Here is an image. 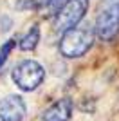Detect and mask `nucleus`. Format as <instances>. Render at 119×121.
I'll return each instance as SVG.
<instances>
[{
	"label": "nucleus",
	"mask_w": 119,
	"mask_h": 121,
	"mask_svg": "<svg viewBox=\"0 0 119 121\" xmlns=\"http://www.w3.org/2000/svg\"><path fill=\"white\" fill-rule=\"evenodd\" d=\"M92 40H94V33L89 25L74 27V29L63 33L60 40V52L65 58H79L90 49Z\"/></svg>",
	"instance_id": "obj_1"
},
{
	"label": "nucleus",
	"mask_w": 119,
	"mask_h": 121,
	"mask_svg": "<svg viewBox=\"0 0 119 121\" xmlns=\"http://www.w3.org/2000/svg\"><path fill=\"white\" fill-rule=\"evenodd\" d=\"M87 7H89V0H65L63 5L56 11L54 29L58 33H67L74 29L85 16Z\"/></svg>",
	"instance_id": "obj_2"
},
{
	"label": "nucleus",
	"mask_w": 119,
	"mask_h": 121,
	"mask_svg": "<svg viewBox=\"0 0 119 121\" xmlns=\"http://www.w3.org/2000/svg\"><path fill=\"white\" fill-rule=\"evenodd\" d=\"M119 33V0H110L99 11L96 20V35L103 42H110Z\"/></svg>",
	"instance_id": "obj_3"
},
{
	"label": "nucleus",
	"mask_w": 119,
	"mask_h": 121,
	"mask_svg": "<svg viewBox=\"0 0 119 121\" xmlns=\"http://www.w3.org/2000/svg\"><path fill=\"white\" fill-rule=\"evenodd\" d=\"M45 71L34 60H24L13 71V80L22 91H34L36 87L43 81Z\"/></svg>",
	"instance_id": "obj_4"
},
{
	"label": "nucleus",
	"mask_w": 119,
	"mask_h": 121,
	"mask_svg": "<svg viewBox=\"0 0 119 121\" xmlns=\"http://www.w3.org/2000/svg\"><path fill=\"white\" fill-rule=\"evenodd\" d=\"M25 103L20 96H7L0 101V121H22Z\"/></svg>",
	"instance_id": "obj_5"
},
{
	"label": "nucleus",
	"mask_w": 119,
	"mask_h": 121,
	"mask_svg": "<svg viewBox=\"0 0 119 121\" xmlns=\"http://www.w3.org/2000/svg\"><path fill=\"white\" fill-rule=\"evenodd\" d=\"M72 114L70 99H60L43 112V121H69Z\"/></svg>",
	"instance_id": "obj_6"
},
{
	"label": "nucleus",
	"mask_w": 119,
	"mask_h": 121,
	"mask_svg": "<svg viewBox=\"0 0 119 121\" xmlns=\"http://www.w3.org/2000/svg\"><path fill=\"white\" fill-rule=\"evenodd\" d=\"M38 40H40V31H38V27H33V29L20 40V49L33 51L36 45H38Z\"/></svg>",
	"instance_id": "obj_7"
},
{
	"label": "nucleus",
	"mask_w": 119,
	"mask_h": 121,
	"mask_svg": "<svg viewBox=\"0 0 119 121\" xmlns=\"http://www.w3.org/2000/svg\"><path fill=\"white\" fill-rule=\"evenodd\" d=\"M13 45H15V40H9L2 49H0V65H4V61L7 60V54H9V51L13 49Z\"/></svg>",
	"instance_id": "obj_8"
},
{
	"label": "nucleus",
	"mask_w": 119,
	"mask_h": 121,
	"mask_svg": "<svg viewBox=\"0 0 119 121\" xmlns=\"http://www.w3.org/2000/svg\"><path fill=\"white\" fill-rule=\"evenodd\" d=\"M54 0H29V4L33 5V7H42V5H49L52 4Z\"/></svg>",
	"instance_id": "obj_9"
}]
</instances>
